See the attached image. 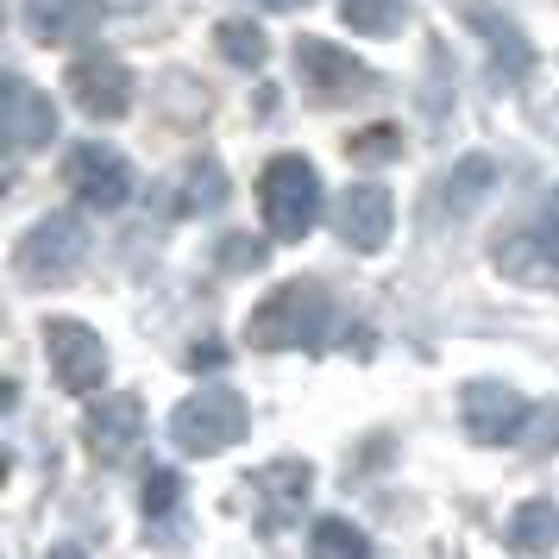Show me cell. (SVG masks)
Returning a JSON list of instances; mask_svg holds the SVG:
<instances>
[{
  "label": "cell",
  "mask_w": 559,
  "mask_h": 559,
  "mask_svg": "<svg viewBox=\"0 0 559 559\" xmlns=\"http://www.w3.org/2000/svg\"><path fill=\"white\" fill-rule=\"evenodd\" d=\"M321 333H328V296H321V283H277L252 308V321H246V340H252L258 353H296V346H314Z\"/></svg>",
  "instance_id": "cell-1"
},
{
  "label": "cell",
  "mask_w": 559,
  "mask_h": 559,
  "mask_svg": "<svg viewBox=\"0 0 559 559\" xmlns=\"http://www.w3.org/2000/svg\"><path fill=\"white\" fill-rule=\"evenodd\" d=\"M258 207H264V227L271 239H308L321 221V177L308 157H271L264 177H258Z\"/></svg>",
  "instance_id": "cell-2"
},
{
  "label": "cell",
  "mask_w": 559,
  "mask_h": 559,
  "mask_svg": "<svg viewBox=\"0 0 559 559\" xmlns=\"http://www.w3.org/2000/svg\"><path fill=\"white\" fill-rule=\"evenodd\" d=\"M246 428H252V408H246V396L239 390H195L189 403L170 415V440H177L182 453H227V447H239L246 440Z\"/></svg>",
  "instance_id": "cell-3"
},
{
  "label": "cell",
  "mask_w": 559,
  "mask_h": 559,
  "mask_svg": "<svg viewBox=\"0 0 559 559\" xmlns=\"http://www.w3.org/2000/svg\"><path fill=\"white\" fill-rule=\"evenodd\" d=\"M82 258H88V233H82L76 214H45V221L13 246V271L26 283H38V289H51V283L76 277Z\"/></svg>",
  "instance_id": "cell-4"
},
{
  "label": "cell",
  "mask_w": 559,
  "mask_h": 559,
  "mask_svg": "<svg viewBox=\"0 0 559 559\" xmlns=\"http://www.w3.org/2000/svg\"><path fill=\"white\" fill-rule=\"evenodd\" d=\"M528 415L534 408L522 403V390H509V383H465L459 390V421H465V433L478 440V447H515L522 433H528Z\"/></svg>",
  "instance_id": "cell-5"
},
{
  "label": "cell",
  "mask_w": 559,
  "mask_h": 559,
  "mask_svg": "<svg viewBox=\"0 0 559 559\" xmlns=\"http://www.w3.org/2000/svg\"><path fill=\"white\" fill-rule=\"evenodd\" d=\"M45 353L70 396H95L107 383V346L88 321H45Z\"/></svg>",
  "instance_id": "cell-6"
},
{
  "label": "cell",
  "mask_w": 559,
  "mask_h": 559,
  "mask_svg": "<svg viewBox=\"0 0 559 559\" xmlns=\"http://www.w3.org/2000/svg\"><path fill=\"white\" fill-rule=\"evenodd\" d=\"M63 95H70V102H76L88 120H127L139 88H132V70L120 63V57L95 51V57H76V63H70Z\"/></svg>",
  "instance_id": "cell-7"
},
{
  "label": "cell",
  "mask_w": 559,
  "mask_h": 559,
  "mask_svg": "<svg viewBox=\"0 0 559 559\" xmlns=\"http://www.w3.org/2000/svg\"><path fill=\"white\" fill-rule=\"evenodd\" d=\"M82 447L95 465H127L145 447V403L139 396H102L82 415Z\"/></svg>",
  "instance_id": "cell-8"
},
{
  "label": "cell",
  "mask_w": 559,
  "mask_h": 559,
  "mask_svg": "<svg viewBox=\"0 0 559 559\" xmlns=\"http://www.w3.org/2000/svg\"><path fill=\"white\" fill-rule=\"evenodd\" d=\"M63 182H70V195L82 207H102V214L127 207V195H132V170L114 145H76L70 164H63Z\"/></svg>",
  "instance_id": "cell-9"
},
{
  "label": "cell",
  "mask_w": 559,
  "mask_h": 559,
  "mask_svg": "<svg viewBox=\"0 0 559 559\" xmlns=\"http://www.w3.org/2000/svg\"><path fill=\"white\" fill-rule=\"evenodd\" d=\"M296 76L314 102H346L358 88H371V70L353 51H340L328 38H296Z\"/></svg>",
  "instance_id": "cell-10"
},
{
  "label": "cell",
  "mask_w": 559,
  "mask_h": 559,
  "mask_svg": "<svg viewBox=\"0 0 559 559\" xmlns=\"http://www.w3.org/2000/svg\"><path fill=\"white\" fill-rule=\"evenodd\" d=\"M390 227H396V202H390V189H378V182H353L340 195V207H333V233L353 252H383L390 246Z\"/></svg>",
  "instance_id": "cell-11"
},
{
  "label": "cell",
  "mask_w": 559,
  "mask_h": 559,
  "mask_svg": "<svg viewBox=\"0 0 559 559\" xmlns=\"http://www.w3.org/2000/svg\"><path fill=\"white\" fill-rule=\"evenodd\" d=\"M490 264L503 271L509 283H522V289H559V252L534 233V221L522 227L497 233V246H490Z\"/></svg>",
  "instance_id": "cell-12"
},
{
  "label": "cell",
  "mask_w": 559,
  "mask_h": 559,
  "mask_svg": "<svg viewBox=\"0 0 559 559\" xmlns=\"http://www.w3.org/2000/svg\"><path fill=\"white\" fill-rule=\"evenodd\" d=\"M7 139H13V152H45L57 139V107L20 76L7 82Z\"/></svg>",
  "instance_id": "cell-13"
},
{
  "label": "cell",
  "mask_w": 559,
  "mask_h": 559,
  "mask_svg": "<svg viewBox=\"0 0 559 559\" xmlns=\"http://www.w3.org/2000/svg\"><path fill=\"white\" fill-rule=\"evenodd\" d=\"M308 484H314V465L308 459H277L252 478V490L264 497V528H283L296 509L308 503Z\"/></svg>",
  "instance_id": "cell-14"
},
{
  "label": "cell",
  "mask_w": 559,
  "mask_h": 559,
  "mask_svg": "<svg viewBox=\"0 0 559 559\" xmlns=\"http://www.w3.org/2000/svg\"><path fill=\"white\" fill-rule=\"evenodd\" d=\"M95 26H102V7H88V0H32L26 7V32L45 45H76Z\"/></svg>",
  "instance_id": "cell-15"
},
{
  "label": "cell",
  "mask_w": 559,
  "mask_h": 559,
  "mask_svg": "<svg viewBox=\"0 0 559 559\" xmlns=\"http://www.w3.org/2000/svg\"><path fill=\"white\" fill-rule=\"evenodd\" d=\"M554 540H559V509L547 497H534L509 515V547L515 554H554Z\"/></svg>",
  "instance_id": "cell-16"
},
{
  "label": "cell",
  "mask_w": 559,
  "mask_h": 559,
  "mask_svg": "<svg viewBox=\"0 0 559 559\" xmlns=\"http://www.w3.org/2000/svg\"><path fill=\"white\" fill-rule=\"evenodd\" d=\"M490 182H497V164H490V157H465L453 177L440 182V207H453V214H472V207L490 195Z\"/></svg>",
  "instance_id": "cell-17"
},
{
  "label": "cell",
  "mask_w": 559,
  "mask_h": 559,
  "mask_svg": "<svg viewBox=\"0 0 559 559\" xmlns=\"http://www.w3.org/2000/svg\"><path fill=\"white\" fill-rule=\"evenodd\" d=\"M308 547H314V559H371L365 528H353L346 515H321L314 534H308Z\"/></svg>",
  "instance_id": "cell-18"
},
{
  "label": "cell",
  "mask_w": 559,
  "mask_h": 559,
  "mask_svg": "<svg viewBox=\"0 0 559 559\" xmlns=\"http://www.w3.org/2000/svg\"><path fill=\"white\" fill-rule=\"evenodd\" d=\"M340 20L365 38H383V32H396L408 20V0H340Z\"/></svg>",
  "instance_id": "cell-19"
},
{
  "label": "cell",
  "mask_w": 559,
  "mask_h": 559,
  "mask_svg": "<svg viewBox=\"0 0 559 559\" xmlns=\"http://www.w3.org/2000/svg\"><path fill=\"white\" fill-rule=\"evenodd\" d=\"M214 45H221V57L239 63V70H258V63L271 57V45H264V32H258L252 20H221V26H214Z\"/></svg>",
  "instance_id": "cell-20"
},
{
  "label": "cell",
  "mask_w": 559,
  "mask_h": 559,
  "mask_svg": "<svg viewBox=\"0 0 559 559\" xmlns=\"http://www.w3.org/2000/svg\"><path fill=\"white\" fill-rule=\"evenodd\" d=\"M227 202V170L214 164V157H202L189 177H182V214H214V207Z\"/></svg>",
  "instance_id": "cell-21"
},
{
  "label": "cell",
  "mask_w": 559,
  "mask_h": 559,
  "mask_svg": "<svg viewBox=\"0 0 559 559\" xmlns=\"http://www.w3.org/2000/svg\"><path fill=\"white\" fill-rule=\"evenodd\" d=\"M478 32L490 38V57H497V70H509V76H528L534 51L522 45V32H515V26H503L497 13H478Z\"/></svg>",
  "instance_id": "cell-22"
},
{
  "label": "cell",
  "mask_w": 559,
  "mask_h": 559,
  "mask_svg": "<svg viewBox=\"0 0 559 559\" xmlns=\"http://www.w3.org/2000/svg\"><path fill=\"white\" fill-rule=\"evenodd\" d=\"M346 157H353V164H396V157H403V132L396 127H358L353 139H346Z\"/></svg>",
  "instance_id": "cell-23"
},
{
  "label": "cell",
  "mask_w": 559,
  "mask_h": 559,
  "mask_svg": "<svg viewBox=\"0 0 559 559\" xmlns=\"http://www.w3.org/2000/svg\"><path fill=\"white\" fill-rule=\"evenodd\" d=\"M177 497H182V478H177V472H152V478H145V490H139V509H145V522L170 515V509H177Z\"/></svg>",
  "instance_id": "cell-24"
},
{
  "label": "cell",
  "mask_w": 559,
  "mask_h": 559,
  "mask_svg": "<svg viewBox=\"0 0 559 559\" xmlns=\"http://www.w3.org/2000/svg\"><path fill=\"white\" fill-rule=\"evenodd\" d=\"M528 453H559V403H547V408H534L528 415Z\"/></svg>",
  "instance_id": "cell-25"
},
{
  "label": "cell",
  "mask_w": 559,
  "mask_h": 559,
  "mask_svg": "<svg viewBox=\"0 0 559 559\" xmlns=\"http://www.w3.org/2000/svg\"><path fill=\"white\" fill-rule=\"evenodd\" d=\"M221 264H227V271H258V264H264V239H246V233L221 239Z\"/></svg>",
  "instance_id": "cell-26"
},
{
  "label": "cell",
  "mask_w": 559,
  "mask_h": 559,
  "mask_svg": "<svg viewBox=\"0 0 559 559\" xmlns=\"http://www.w3.org/2000/svg\"><path fill=\"white\" fill-rule=\"evenodd\" d=\"M528 221H534V233H540V239H547V246L559 252V195H547V202L528 214Z\"/></svg>",
  "instance_id": "cell-27"
},
{
  "label": "cell",
  "mask_w": 559,
  "mask_h": 559,
  "mask_svg": "<svg viewBox=\"0 0 559 559\" xmlns=\"http://www.w3.org/2000/svg\"><path fill=\"white\" fill-rule=\"evenodd\" d=\"M214 365H227V346H221V340H202V346L189 353V371H214Z\"/></svg>",
  "instance_id": "cell-28"
},
{
  "label": "cell",
  "mask_w": 559,
  "mask_h": 559,
  "mask_svg": "<svg viewBox=\"0 0 559 559\" xmlns=\"http://www.w3.org/2000/svg\"><path fill=\"white\" fill-rule=\"evenodd\" d=\"M258 7H271V13H296V7H308V0H258Z\"/></svg>",
  "instance_id": "cell-29"
},
{
  "label": "cell",
  "mask_w": 559,
  "mask_h": 559,
  "mask_svg": "<svg viewBox=\"0 0 559 559\" xmlns=\"http://www.w3.org/2000/svg\"><path fill=\"white\" fill-rule=\"evenodd\" d=\"M45 559H88V554H82V547H70V540H63V547H51V554H45Z\"/></svg>",
  "instance_id": "cell-30"
}]
</instances>
